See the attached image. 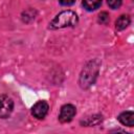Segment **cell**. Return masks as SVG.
<instances>
[{"mask_svg":"<svg viewBox=\"0 0 134 134\" xmlns=\"http://www.w3.org/2000/svg\"><path fill=\"white\" fill-rule=\"evenodd\" d=\"M77 15L72 10H64L57 15L50 22L49 27L52 29L63 28L67 26H74L77 23Z\"/></svg>","mask_w":134,"mask_h":134,"instance_id":"6da1fadb","label":"cell"},{"mask_svg":"<svg viewBox=\"0 0 134 134\" xmlns=\"http://www.w3.org/2000/svg\"><path fill=\"white\" fill-rule=\"evenodd\" d=\"M97 74H98V65L95 62L88 63L84 67V69L81 73V76H80L81 87L84 88V89L89 88L94 83Z\"/></svg>","mask_w":134,"mask_h":134,"instance_id":"7a4b0ae2","label":"cell"},{"mask_svg":"<svg viewBox=\"0 0 134 134\" xmlns=\"http://www.w3.org/2000/svg\"><path fill=\"white\" fill-rule=\"evenodd\" d=\"M14 109V102L5 94H0V118H6Z\"/></svg>","mask_w":134,"mask_h":134,"instance_id":"3957f363","label":"cell"},{"mask_svg":"<svg viewBox=\"0 0 134 134\" xmlns=\"http://www.w3.org/2000/svg\"><path fill=\"white\" fill-rule=\"evenodd\" d=\"M75 113H76V110H75L74 106H72L70 104L64 105L61 108L60 115H59V120L61 122H68V121H70L73 118Z\"/></svg>","mask_w":134,"mask_h":134,"instance_id":"277c9868","label":"cell"},{"mask_svg":"<svg viewBox=\"0 0 134 134\" xmlns=\"http://www.w3.org/2000/svg\"><path fill=\"white\" fill-rule=\"evenodd\" d=\"M48 109H49L48 104H47L46 102H44V100H40V102L36 103V104L32 106V108H31V113H32V115H34L36 118L42 119V118H44V117L46 116V114L48 113Z\"/></svg>","mask_w":134,"mask_h":134,"instance_id":"5b68a950","label":"cell"},{"mask_svg":"<svg viewBox=\"0 0 134 134\" xmlns=\"http://www.w3.org/2000/svg\"><path fill=\"white\" fill-rule=\"evenodd\" d=\"M117 118L125 126H128V127H133L134 126V113L132 111L122 112L118 115Z\"/></svg>","mask_w":134,"mask_h":134,"instance_id":"8992f818","label":"cell"},{"mask_svg":"<svg viewBox=\"0 0 134 134\" xmlns=\"http://www.w3.org/2000/svg\"><path fill=\"white\" fill-rule=\"evenodd\" d=\"M129 24H130V18H129V16L122 15V16H120V17L115 21V28H116L117 30H122V29H125Z\"/></svg>","mask_w":134,"mask_h":134,"instance_id":"52a82bcc","label":"cell"},{"mask_svg":"<svg viewBox=\"0 0 134 134\" xmlns=\"http://www.w3.org/2000/svg\"><path fill=\"white\" fill-rule=\"evenodd\" d=\"M82 3L84 8H86L87 10H94L99 7V5L102 4V0H83Z\"/></svg>","mask_w":134,"mask_h":134,"instance_id":"ba28073f","label":"cell"},{"mask_svg":"<svg viewBox=\"0 0 134 134\" xmlns=\"http://www.w3.org/2000/svg\"><path fill=\"white\" fill-rule=\"evenodd\" d=\"M100 120H102V116H98V115L97 116H91L86 121H84V124L87 126H94V125L98 124Z\"/></svg>","mask_w":134,"mask_h":134,"instance_id":"9c48e42d","label":"cell"},{"mask_svg":"<svg viewBox=\"0 0 134 134\" xmlns=\"http://www.w3.org/2000/svg\"><path fill=\"white\" fill-rule=\"evenodd\" d=\"M30 10H31V9H28V10H26V12H24V13L22 14V19H23L24 22H29V21H31V20L35 19V15H36L37 13H36V10H35L31 15H29V14H30Z\"/></svg>","mask_w":134,"mask_h":134,"instance_id":"30bf717a","label":"cell"},{"mask_svg":"<svg viewBox=\"0 0 134 134\" xmlns=\"http://www.w3.org/2000/svg\"><path fill=\"white\" fill-rule=\"evenodd\" d=\"M98 22L102 24H107L109 22V15L106 12H102L98 15Z\"/></svg>","mask_w":134,"mask_h":134,"instance_id":"8fae6325","label":"cell"},{"mask_svg":"<svg viewBox=\"0 0 134 134\" xmlns=\"http://www.w3.org/2000/svg\"><path fill=\"white\" fill-rule=\"evenodd\" d=\"M107 2H108V5L113 9H116L121 5V0H107Z\"/></svg>","mask_w":134,"mask_h":134,"instance_id":"7c38bea8","label":"cell"},{"mask_svg":"<svg viewBox=\"0 0 134 134\" xmlns=\"http://www.w3.org/2000/svg\"><path fill=\"white\" fill-rule=\"evenodd\" d=\"M59 1H60V3H61L62 5H65V6L72 5V4L75 2V0H59Z\"/></svg>","mask_w":134,"mask_h":134,"instance_id":"4fadbf2b","label":"cell"}]
</instances>
